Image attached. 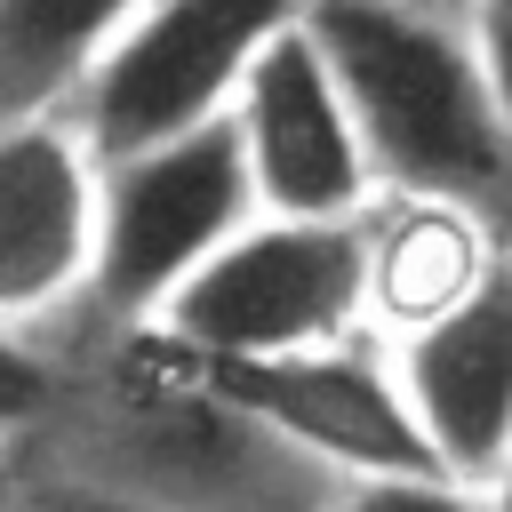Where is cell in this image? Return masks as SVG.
<instances>
[{
	"label": "cell",
	"instance_id": "4fadbf2b",
	"mask_svg": "<svg viewBox=\"0 0 512 512\" xmlns=\"http://www.w3.org/2000/svg\"><path fill=\"white\" fill-rule=\"evenodd\" d=\"M336 512H496V504L456 472H392V480H344Z\"/></svg>",
	"mask_w": 512,
	"mask_h": 512
},
{
	"label": "cell",
	"instance_id": "30bf717a",
	"mask_svg": "<svg viewBox=\"0 0 512 512\" xmlns=\"http://www.w3.org/2000/svg\"><path fill=\"white\" fill-rule=\"evenodd\" d=\"M512 248V224L440 200V192H384L368 208V336L400 344L432 320H448Z\"/></svg>",
	"mask_w": 512,
	"mask_h": 512
},
{
	"label": "cell",
	"instance_id": "9c48e42d",
	"mask_svg": "<svg viewBox=\"0 0 512 512\" xmlns=\"http://www.w3.org/2000/svg\"><path fill=\"white\" fill-rule=\"evenodd\" d=\"M392 360L440 472L496 488L512 456V248L448 320L400 336Z\"/></svg>",
	"mask_w": 512,
	"mask_h": 512
},
{
	"label": "cell",
	"instance_id": "52a82bcc",
	"mask_svg": "<svg viewBox=\"0 0 512 512\" xmlns=\"http://www.w3.org/2000/svg\"><path fill=\"white\" fill-rule=\"evenodd\" d=\"M232 128L256 176L264 216H368L384 200V176L368 160V136L344 104V80L328 64V48L312 40V24H288L240 80L232 96Z\"/></svg>",
	"mask_w": 512,
	"mask_h": 512
},
{
	"label": "cell",
	"instance_id": "7c38bea8",
	"mask_svg": "<svg viewBox=\"0 0 512 512\" xmlns=\"http://www.w3.org/2000/svg\"><path fill=\"white\" fill-rule=\"evenodd\" d=\"M80 360H88V336L0 320V448H40L56 432V416L80 392Z\"/></svg>",
	"mask_w": 512,
	"mask_h": 512
},
{
	"label": "cell",
	"instance_id": "2e32d148",
	"mask_svg": "<svg viewBox=\"0 0 512 512\" xmlns=\"http://www.w3.org/2000/svg\"><path fill=\"white\" fill-rule=\"evenodd\" d=\"M488 504H496V512H512V456H504V472H496V488H488Z\"/></svg>",
	"mask_w": 512,
	"mask_h": 512
},
{
	"label": "cell",
	"instance_id": "8fae6325",
	"mask_svg": "<svg viewBox=\"0 0 512 512\" xmlns=\"http://www.w3.org/2000/svg\"><path fill=\"white\" fill-rule=\"evenodd\" d=\"M144 0H0V128L72 112Z\"/></svg>",
	"mask_w": 512,
	"mask_h": 512
},
{
	"label": "cell",
	"instance_id": "9a60e30c",
	"mask_svg": "<svg viewBox=\"0 0 512 512\" xmlns=\"http://www.w3.org/2000/svg\"><path fill=\"white\" fill-rule=\"evenodd\" d=\"M24 512H128V504L88 496V488H72V480H56V472L32 464V480H24Z\"/></svg>",
	"mask_w": 512,
	"mask_h": 512
},
{
	"label": "cell",
	"instance_id": "ba28073f",
	"mask_svg": "<svg viewBox=\"0 0 512 512\" xmlns=\"http://www.w3.org/2000/svg\"><path fill=\"white\" fill-rule=\"evenodd\" d=\"M200 368L224 392H240L272 432H288L312 464H328L336 480L440 472L384 336H344V344L280 352V360H200Z\"/></svg>",
	"mask_w": 512,
	"mask_h": 512
},
{
	"label": "cell",
	"instance_id": "277c9868",
	"mask_svg": "<svg viewBox=\"0 0 512 512\" xmlns=\"http://www.w3.org/2000/svg\"><path fill=\"white\" fill-rule=\"evenodd\" d=\"M136 336L192 360H280L368 336V216H256Z\"/></svg>",
	"mask_w": 512,
	"mask_h": 512
},
{
	"label": "cell",
	"instance_id": "8992f818",
	"mask_svg": "<svg viewBox=\"0 0 512 512\" xmlns=\"http://www.w3.org/2000/svg\"><path fill=\"white\" fill-rule=\"evenodd\" d=\"M104 248V160L72 112L0 128V320L80 336Z\"/></svg>",
	"mask_w": 512,
	"mask_h": 512
},
{
	"label": "cell",
	"instance_id": "5b68a950",
	"mask_svg": "<svg viewBox=\"0 0 512 512\" xmlns=\"http://www.w3.org/2000/svg\"><path fill=\"white\" fill-rule=\"evenodd\" d=\"M304 8L312 0H144L72 96L80 136L96 144V160H120L136 144L224 120L248 64L288 24H304Z\"/></svg>",
	"mask_w": 512,
	"mask_h": 512
},
{
	"label": "cell",
	"instance_id": "6da1fadb",
	"mask_svg": "<svg viewBox=\"0 0 512 512\" xmlns=\"http://www.w3.org/2000/svg\"><path fill=\"white\" fill-rule=\"evenodd\" d=\"M40 472L128 512H336L344 480L160 336H96Z\"/></svg>",
	"mask_w": 512,
	"mask_h": 512
},
{
	"label": "cell",
	"instance_id": "5bb4252c",
	"mask_svg": "<svg viewBox=\"0 0 512 512\" xmlns=\"http://www.w3.org/2000/svg\"><path fill=\"white\" fill-rule=\"evenodd\" d=\"M464 16H472V40H480V56H488L496 104H504V120H512V0H464Z\"/></svg>",
	"mask_w": 512,
	"mask_h": 512
},
{
	"label": "cell",
	"instance_id": "7a4b0ae2",
	"mask_svg": "<svg viewBox=\"0 0 512 512\" xmlns=\"http://www.w3.org/2000/svg\"><path fill=\"white\" fill-rule=\"evenodd\" d=\"M304 24L344 80L384 192H440L512 224V120L464 0H312Z\"/></svg>",
	"mask_w": 512,
	"mask_h": 512
},
{
	"label": "cell",
	"instance_id": "3957f363",
	"mask_svg": "<svg viewBox=\"0 0 512 512\" xmlns=\"http://www.w3.org/2000/svg\"><path fill=\"white\" fill-rule=\"evenodd\" d=\"M256 216H264V200H256L232 112L104 160V248H96V288H88L80 336L96 344V336L152 328L176 304V288L208 256H224Z\"/></svg>",
	"mask_w": 512,
	"mask_h": 512
}]
</instances>
